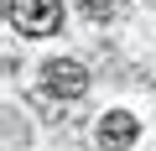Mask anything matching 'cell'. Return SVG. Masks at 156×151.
<instances>
[{"instance_id":"1","label":"cell","mask_w":156,"mask_h":151,"mask_svg":"<svg viewBox=\"0 0 156 151\" xmlns=\"http://www.w3.org/2000/svg\"><path fill=\"white\" fill-rule=\"evenodd\" d=\"M11 26L21 37H52L62 26V0H11Z\"/></svg>"},{"instance_id":"2","label":"cell","mask_w":156,"mask_h":151,"mask_svg":"<svg viewBox=\"0 0 156 151\" xmlns=\"http://www.w3.org/2000/svg\"><path fill=\"white\" fill-rule=\"evenodd\" d=\"M42 89L52 99H83L89 94V68L83 63H73V57H52L42 68Z\"/></svg>"},{"instance_id":"3","label":"cell","mask_w":156,"mask_h":151,"mask_svg":"<svg viewBox=\"0 0 156 151\" xmlns=\"http://www.w3.org/2000/svg\"><path fill=\"white\" fill-rule=\"evenodd\" d=\"M135 135H140V120H135L130 110H109V115L99 120V146H109V151L135 146Z\"/></svg>"},{"instance_id":"4","label":"cell","mask_w":156,"mask_h":151,"mask_svg":"<svg viewBox=\"0 0 156 151\" xmlns=\"http://www.w3.org/2000/svg\"><path fill=\"white\" fill-rule=\"evenodd\" d=\"M83 16L89 21H109L115 16V0H83Z\"/></svg>"}]
</instances>
